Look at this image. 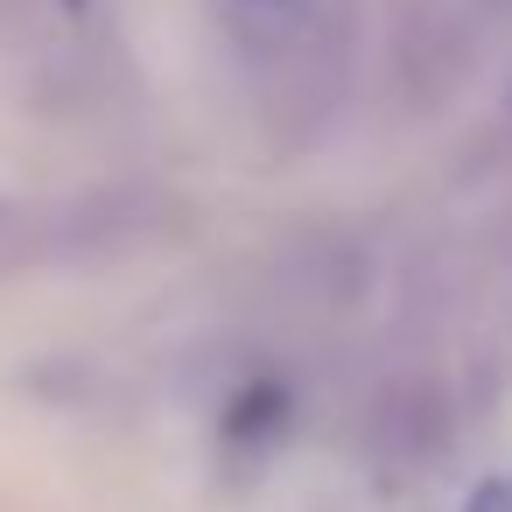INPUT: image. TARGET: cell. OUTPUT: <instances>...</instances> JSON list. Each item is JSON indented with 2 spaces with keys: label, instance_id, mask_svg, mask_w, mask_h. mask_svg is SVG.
I'll use <instances>...</instances> for the list:
<instances>
[{
  "label": "cell",
  "instance_id": "obj_1",
  "mask_svg": "<svg viewBox=\"0 0 512 512\" xmlns=\"http://www.w3.org/2000/svg\"><path fill=\"white\" fill-rule=\"evenodd\" d=\"M470 512H512V477H498V484H484V491L470 498Z\"/></svg>",
  "mask_w": 512,
  "mask_h": 512
},
{
  "label": "cell",
  "instance_id": "obj_2",
  "mask_svg": "<svg viewBox=\"0 0 512 512\" xmlns=\"http://www.w3.org/2000/svg\"><path fill=\"white\" fill-rule=\"evenodd\" d=\"M267 8H274V0H267Z\"/></svg>",
  "mask_w": 512,
  "mask_h": 512
}]
</instances>
